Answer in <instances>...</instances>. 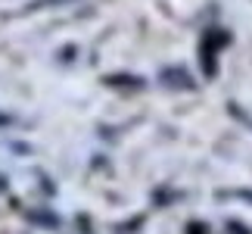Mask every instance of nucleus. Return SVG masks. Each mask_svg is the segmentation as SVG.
<instances>
[{
  "mask_svg": "<svg viewBox=\"0 0 252 234\" xmlns=\"http://www.w3.org/2000/svg\"><path fill=\"white\" fill-rule=\"evenodd\" d=\"M162 84L165 87H193V81H190V75L184 72V69H168V72H162Z\"/></svg>",
  "mask_w": 252,
  "mask_h": 234,
  "instance_id": "nucleus-1",
  "label": "nucleus"
},
{
  "mask_svg": "<svg viewBox=\"0 0 252 234\" xmlns=\"http://www.w3.org/2000/svg\"><path fill=\"white\" fill-rule=\"evenodd\" d=\"M234 197V200H249L252 203V191H218V200Z\"/></svg>",
  "mask_w": 252,
  "mask_h": 234,
  "instance_id": "nucleus-2",
  "label": "nucleus"
},
{
  "mask_svg": "<svg viewBox=\"0 0 252 234\" xmlns=\"http://www.w3.org/2000/svg\"><path fill=\"white\" fill-rule=\"evenodd\" d=\"M230 231L234 234H252V231H246V225H240V222H230Z\"/></svg>",
  "mask_w": 252,
  "mask_h": 234,
  "instance_id": "nucleus-3",
  "label": "nucleus"
},
{
  "mask_svg": "<svg viewBox=\"0 0 252 234\" xmlns=\"http://www.w3.org/2000/svg\"><path fill=\"white\" fill-rule=\"evenodd\" d=\"M9 122V116H3V113H0V125H6Z\"/></svg>",
  "mask_w": 252,
  "mask_h": 234,
  "instance_id": "nucleus-4",
  "label": "nucleus"
}]
</instances>
